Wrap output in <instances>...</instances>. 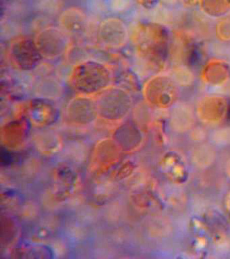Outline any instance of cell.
Instances as JSON below:
<instances>
[{"label":"cell","mask_w":230,"mask_h":259,"mask_svg":"<svg viewBox=\"0 0 230 259\" xmlns=\"http://www.w3.org/2000/svg\"><path fill=\"white\" fill-rule=\"evenodd\" d=\"M226 172H227L228 177L230 178V159H228L227 164H226Z\"/></svg>","instance_id":"9a60e30c"},{"label":"cell","mask_w":230,"mask_h":259,"mask_svg":"<svg viewBox=\"0 0 230 259\" xmlns=\"http://www.w3.org/2000/svg\"><path fill=\"white\" fill-rule=\"evenodd\" d=\"M216 152L211 145L202 144L194 149L191 159L197 167L205 169L215 162Z\"/></svg>","instance_id":"30bf717a"},{"label":"cell","mask_w":230,"mask_h":259,"mask_svg":"<svg viewBox=\"0 0 230 259\" xmlns=\"http://www.w3.org/2000/svg\"><path fill=\"white\" fill-rule=\"evenodd\" d=\"M163 168L167 178L174 182H182L187 178V169L180 156L169 152L163 158Z\"/></svg>","instance_id":"ba28073f"},{"label":"cell","mask_w":230,"mask_h":259,"mask_svg":"<svg viewBox=\"0 0 230 259\" xmlns=\"http://www.w3.org/2000/svg\"><path fill=\"white\" fill-rule=\"evenodd\" d=\"M17 1H19V2H27V1H30V0H17Z\"/></svg>","instance_id":"2e32d148"},{"label":"cell","mask_w":230,"mask_h":259,"mask_svg":"<svg viewBox=\"0 0 230 259\" xmlns=\"http://www.w3.org/2000/svg\"><path fill=\"white\" fill-rule=\"evenodd\" d=\"M113 75L108 65L100 61H82L72 68L70 84L76 92L84 96L100 95L112 86Z\"/></svg>","instance_id":"6da1fadb"},{"label":"cell","mask_w":230,"mask_h":259,"mask_svg":"<svg viewBox=\"0 0 230 259\" xmlns=\"http://www.w3.org/2000/svg\"><path fill=\"white\" fill-rule=\"evenodd\" d=\"M58 24L70 36L83 35L88 27V20L86 12L78 6L64 8L58 16Z\"/></svg>","instance_id":"8992f818"},{"label":"cell","mask_w":230,"mask_h":259,"mask_svg":"<svg viewBox=\"0 0 230 259\" xmlns=\"http://www.w3.org/2000/svg\"><path fill=\"white\" fill-rule=\"evenodd\" d=\"M225 102L219 100H209L202 102L197 109V114L204 122H219L225 114Z\"/></svg>","instance_id":"9c48e42d"},{"label":"cell","mask_w":230,"mask_h":259,"mask_svg":"<svg viewBox=\"0 0 230 259\" xmlns=\"http://www.w3.org/2000/svg\"><path fill=\"white\" fill-rule=\"evenodd\" d=\"M225 210L227 218L230 220V192L228 193L225 198Z\"/></svg>","instance_id":"4fadbf2b"},{"label":"cell","mask_w":230,"mask_h":259,"mask_svg":"<svg viewBox=\"0 0 230 259\" xmlns=\"http://www.w3.org/2000/svg\"><path fill=\"white\" fill-rule=\"evenodd\" d=\"M37 10L43 14H60L63 10L62 0H38Z\"/></svg>","instance_id":"8fae6325"},{"label":"cell","mask_w":230,"mask_h":259,"mask_svg":"<svg viewBox=\"0 0 230 259\" xmlns=\"http://www.w3.org/2000/svg\"><path fill=\"white\" fill-rule=\"evenodd\" d=\"M9 56L13 66L23 71H30L37 68L43 59L35 40L27 37L17 38L12 42Z\"/></svg>","instance_id":"3957f363"},{"label":"cell","mask_w":230,"mask_h":259,"mask_svg":"<svg viewBox=\"0 0 230 259\" xmlns=\"http://www.w3.org/2000/svg\"><path fill=\"white\" fill-rule=\"evenodd\" d=\"M193 109L187 105H177L173 107L170 117L171 128L179 133L189 131L195 124Z\"/></svg>","instance_id":"52a82bcc"},{"label":"cell","mask_w":230,"mask_h":259,"mask_svg":"<svg viewBox=\"0 0 230 259\" xmlns=\"http://www.w3.org/2000/svg\"><path fill=\"white\" fill-rule=\"evenodd\" d=\"M108 5L112 12L121 13L132 6V0H108Z\"/></svg>","instance_id":"7c38bea8"},{"label":"cell","mask_w":230,"mask_h":259,"mask_svg":"<svg viewBox=\"0 0 230 259\" xmlns=\"http://www.w3.org/2000/svg\"><path fill=\"white\" fill-rule=\"evenodd\" d=\"M136 1L145 8L152 6L153 2H154V0H136Z\"/></svg>","instance_id":"5bb4252c"},{"label":"cell","mask_w":230,"mask_h":259,"mask_svg":"<svg viewBox=\"0 0 230 259\" xmlns=\"http://www.w3.org/2000/svg\"><path fill=\"white\" fill-rule=\"evenodd\" d=\"M130 93L122 87L111 86L100 94L98 105L104 113L125 114L130 107Z\"/></svg>","instance_id":"5b68a950"},{"label":"cell","mask_w":230,"mask_h":259,"mask_svg":"<svg viewBox=\"0 0 230 259\" xmlns=\"http://www.w3.org/2000/svg\"><path fill=\"white\" fill-rule=\"evenodd\" d=\"M70 38L61 28L50 26L40 30L34 40L43 59L54 60L68 52Z\"/></svg>","instance_id":"7a4b0ae2"},{"label":"cell","mask_w":230,"mask_h":259,"mask_svg":"<svg viewBox=\"0 0 230 259\" xmlns=\"http://www.w3.org/2000/svg\"><path fill=\"white\" fill-rule=\"evenodd\" d=\"M98 37L103 46L107 48H122L126 46L128 40V28L120 18H106L99 25Z\"/></svg>","instance_id":"277c9868"}]
</instances>
